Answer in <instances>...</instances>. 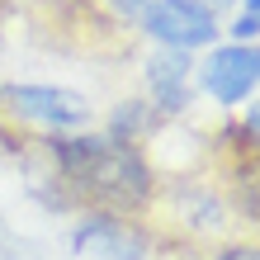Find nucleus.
I'll return each mask as SVG.
<instances>
[{"label": "nucleus", "instance_id": "39448f33", "mask_svg": "<svg viewBox=\"0 0 260 260\" xmlns=\"http://www.w3.org/2000/svg\"><path fill=\"white\" fill-rule=\"evenodd\" d=\"M76 251L95 255V260H142L147 255V237L137 232L128 218H90L76 232Z\"/></svg>", "mask_w": 260, "mask_h": 260}, {"label": "nucleus", "instance_id": "0eeeda50", "mask_svg": "<svg viewBox=\"0 0 260 260\" xmlns=\"http://www.w3.org/2000/svg\"><path fill=\"white\" fill-rule=\"evenodd\" d=\"M232 38L237 43L260 38V0H241V10H237V19H232Z\"/></svg>", "mask_w": 260, "mask_h": 260}, {"label": "nucleus", "instance_id": "7ed1b4c3", "mask_svg": "<svg viewBox=\"0 0 260 260\" xmlns=\"http://www.w3.org/2000/svg\"><path fill=\"white\" fill-rule=\"evenodd\" d=\"M199 81L218 104H241L260 85V48L255 43H227V48L208 52Z\"/></svg>", "mask_w": 260, "mask_h": 260}, {"label": "nucleus", "instance_id": "f03ea898", "mask_svg": "<svg viewBox=\"0 0 260 260\" xmlns=\"http://www.w3.org/2000/svg\"><path fill=\"white\" fill-rule=\"evenodd\" d=\"M0 109L43 128H81L90 118V104L62 85H0Z\"/></svg>", "mask_w": 260, "mask_h": 260}, {"label": "nucleus", "instance_id": "6e6552de", "mask_svg": "<svg viewBox=\"0 0 260 260\" xmlns=\"http://www.w3.org/2000/svg\"><path fill=\"white\" fill-rule=\"evenodd\" d=\"M246 137H251L255 151H260V104H251V114H246Z\"/></svg>", "mask_w": 260, "mask_h": 260}, {"label": "nucleus", "instance_id": "f257e3e1", "mask_svg": "<svg viewBox=\"0 0 260 260\" xmlns=\"http://www.w3.org/2000/svg\"><path fill=\"white\" fill-rule=\"evenodd\" d=\"M52 161L71 199H81L100 218H128L151 199V171L123 137H57Z\"/></svg>", "mask_w": 260, "mask_h": 260}, {"label": "nucleus", "instance_id": "20e7f679", "mask_svg": "<svg viewBox=\"0 0 260 260\" xmlns=\"http://www.w3.org/2000/svg\"><path fill=\"white\" fill-rule=\"evenodd\" d=\"M142 19H147V34L175 52L199 48V43L213 38V14L199 0H151Z\"/></svg>", "mask_w": 260, "mask_h": 260}, {"label": "nucleus", "instance_id": "423d86ee", "mask_svg": "<svg viewBox=\"0 0 260 260\" xmlns=\"http://www.w3.org/2000/svg\"><path fill=\"white\" fill-rule=\"evenodd\" d=\"M189 76H194V62L185 52H161V57H151V67H147V81H151V95H156L161 109H185V100H189Z\"/></svg>", "mask_w": 260, "mask_h": 260}, {"label": "nucleus", "instance_id": "1a4fd4ad", "mask_svg": "<svg viewBox=\"0 0 260 260\" xmlns=\"http://www.w3.org/2000/svg\"><path fill=\"white\" fill-rule=\"evenodd\" d=\"M218 260H260V246H232V251H222Z\"/></svg>", "mask_w": 260, "mask_h": 260}]
</instances>
